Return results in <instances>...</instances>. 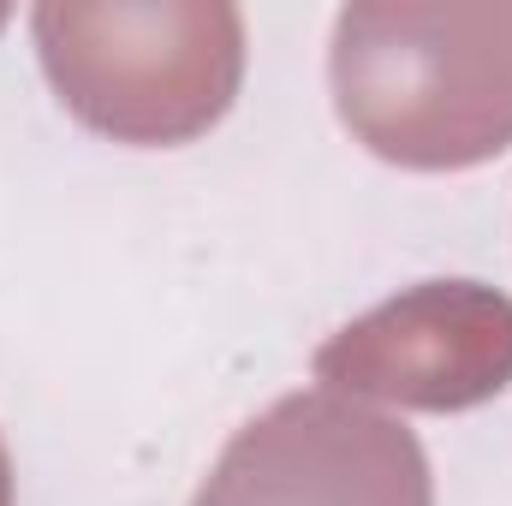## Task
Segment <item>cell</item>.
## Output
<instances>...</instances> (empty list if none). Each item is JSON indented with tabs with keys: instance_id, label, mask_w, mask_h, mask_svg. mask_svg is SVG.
<instances>
[{
	"instance_id": "6da1fadb",
	"label": "cell",
	"mask_w": 512,
	"mask_h": 506,
	"mask_svg": "<svg viewBox=\"0 0 512 506\" xmlns=\"http://www.w3.org/2000/svg\"><path fill=\"white\" fill-rule=\"evenodd\" d=\"M328 84L346 131L411 173H459L512 149V0H352Z\"/></svg>"
},
{
	"instance_id": "7a4b0ae2",
	"label": "cell",
	"mask_w": 512,
	"mask_h": 506,
	"mask_svg": "<svg viewBox=\"0 0 512 506\" xmlns=\"http://www.w3.org/2000/svg\"><path fill=\"white\" fill-rule=\"evenodd\" d=\"M30 30L66 114L114 143H191L245 84V12L227 0H42Z\"/></svg>"
},
{
	"instance_id": "5b68a950",
	"label": "cell",
	"mask_w": 512,
	"mask_h": 506,
	"mask_svg": "<svg viewBox=\"0 0 512 506\" xmlns=\"http://www.w3.org/2000/svg\"><path fill=\"white\" fill-rule=\"evenodd\" d=\"M0 506H12V459H6V441H0Z\"/></svg>"
},
{
	"instance_id": "277c9868",
	"label": "cell",
	"mask_w": 512,
	"mask_h": 506,
	"mask_svg": "<svg viewBox=\"0 0 512 506\" xmlns=\"http://www.w3.org/2000/svg\"><path fill=\"white\" fill-rule=\"evenodd\" d=\"M316 381L399 411H471L512 387V298L483 280H423L316 346Z\"/></svg>"
},
{
	"instance_id": "3957f363",
	"label": "cell",
	"mask_w": 512,
	"mask_h": 506,
	"mask_svg": "<svg viewBox=\"0 0 512 506\" xmlns=\"http://www.w3.org/2000/svg\"><path fill=\"white\" fill-rule=\"evenodd\" d=\"M191 506H435V483L405 423L310 387L251 417Z\"/></svg>"
}]
</instances>
